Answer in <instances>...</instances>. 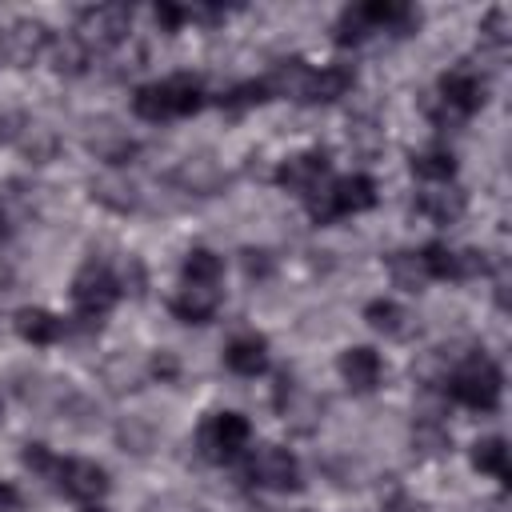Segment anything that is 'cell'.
<instances>
[{
	"instance_id": "6da1fadb",
	"label": "cell",
	"mask_w": 512,
	"mask_h": 512,
	"mask_svg": "<svg viewBox=\"0 0 512 512\" xmlns=\"http://www.w3.org/2000/svg\"><path fill=\"white\" fill-rule=\"evenodd\" d=\"M420 24V12L412 4H400V0H368V4H348L340 16H336V28H332V40L340 48L348 44H360L376 32H412Z\"/></svg>"
},
{
	"instance_id": "7a4b0ae2",
	"label": "cell",
	"mask_w": 512,
	"mask_h": 512,
	"mask_svg": "<svg viewBox=\"0 0 512 512\" xmlns=\"http://www.w3.org/2000/svg\"><path fill=\"white\" fill-rule=\"evenodd\" d=\"M204 108V84L188 72H176L168 80H152L144 88H136L132 96V112L148 124H160V120H176V116H192Z\"/></svg>"
},
{
	"instance_id": "3957f363",
	"label": "cell",
	"mask_w": 512,
	"mask_h": 512,
	"mask_svg": "<svg viewBox=\"0 0 512 512\" xmlns=\"http://www.w3.org/2000/svg\"><path fill=\"white\" fill-rule=\"evenodd\" d=\"M448 396L464 408H476V412H492L500 404V388H504V376H500V364L488 356V352H468L444 380Z\"/></svg>"
},
{
	"instance_id": "277c9868",
	"label": "cell",
	"mask_w": 512,
	"mask_h": 512,
	"mask_svg": "<svg viewBox=\"0 0 512 512\" xmlns=\"http://www.w3.org/2000/svg\"><path fill=\"white\" fill-rule=\"evenodd\" d=\"M376 204V184L372 176L364 172H352V176H332L312 200H308V216L316 224H332L340 216H356V212H368Z\"/></svg>"
},
{
	"instance_id": "5b68a950",
	"label": "cell",
	"mask_w": 512,
	"mask_h": 512,
	"mask_svg": "<svg viewBox=\"0 0 512 512\" xmlns=\"http://www.w3.org/2000/svg\"><path fill=\"white\" fill-rule=\"evenodd\" d=\"M116 300H120V276L104 260L88 256L80 264V272L72 276V308H76V316L84 324H100V316H108Z\"/></svg>"
},
{
	"instance_id": "8992f818",
	"label": "cell",
	"mask_w": 512,
	"mask_h": 512,
	"mask_svg": "<svg viewBox=\"0 0 512 512\" xmlns=\"http://www.w3.org/2000/svg\"><path fill=\"white\" fill-rule=\"evenodd\" d=\"M484 108V80L472 72V68H452L440 76L436 84V100L428 104L432 120L436 124H456V120H468L472 112Z\"/></svg>"
},
{
	"instance_id": "52a82bcc",
	"label": "cell",
	"mask_w": 512,
	"mask_h": 512,
	"mask_svg": "<svg viewBox=\"0 0 512 512\" xmlns=\"http://www.w3.org/2000/svg\"><path fill=\"white\" fill-rule=\"evenodd\" d=\"M248 436H252V424L240 412H212L196 432V448L212 464H232L248 448Z\"/></svg>"
},
{
	"instance_id": "ba28073f",
	"label": "cell",
	"mask_w": 512,
	"mask_h": 512,
	"mask_svg": "<svg viewBox=\"0 0 512 512\" xmlns=\"http://www.w3.org/2000/svg\"><path fill=\"white\" fill-rule=\"evenodd\" d=\"M128 24H132V8L128 4H92V8H80L76 36L92 52H108L120 40H128Z\"/></svg>"
},
{
	"instance_id": "9c48e42d",
	"label": "cell",
	"mask_w": 512,
	"mask_h": 512,
	"mask_svg": "<svg viewBox=\"0 0 512 512\" xmlns=\"http://www.w3.org/2000/svg\"><path fill=\"white\" fill-rule=\"evenodd\" d=\"M44 480H52L56 492H64L72 500H84V504H92L108 492V472L96 460H80V456H64V460L56 456L52 468L44 472Z\"/></svg>"
},
{
	"instance_id": "30bf717a",
	"label": "cell",
	"mask_w": 512,
	"mask_h": 512,
	"mask_svg": "<svg viewBox=\"0 0 512 512\" xmlns=\"http://www.w3.org/2000/svg\"><path fill=\"white\" fill-rule=\"evenodd\" d=\"M332 180V164H328V152L320 148H308V152H296L288 156L280 168H276V184L288 188L292 196H300L304 204Z\"/></svg>"
},
{
	"instance_id": "8fae6325",
	"label": "cell",
	"mask_w": 512,
	"mask_h": 512,
	"mask_svg": "<svg viewBox=\"0 0 512 512\" xmlns=\"http://www.w3.org/2000/svg\"><path fill=\"white\" fill-rule=\"evenodd\" d=\"M416 256H420L424 280H472V276L488 272L484 252H476V248H460L456 252L448 244H424Z\"/></svg>"
},
{
	"instance_id": "7c38bea8",
	"label": "cell",
	"mask_w": 512,
	"mask_h": 512,
	"mask_svg": "<svg viewBox=\"0 0 512 512\" xmlns=\"http://www.w3.org/2000/svg\"><path fill=\"white\" fill-rule=\"evenodd\" d=\"M52 28L44 20H12L4 32H0V60L16 64V68H28L32 60H40L48 48H52Z\"/></svg>"
},
{
	"instance_id": "4fadbf2b",
	"label": "cell",
	"mask_w": 512,
	"mask_h": 512,
	"mask_svg": "<svg viewBox=\"0 0 512 512\" xmlns=\"http://www.w3.org/2000/svg\"><path fill=\"white\" fill-rule=\"evenodd\" d=\"M248 476L260 484V488H272V492H296L300 488V460L280 448V444H264L252 452L248 460Z\"/></svg>"
},
{
	"instance_id": "5bb4252c",
	"label": "cell",
	"mask_w": 512,
	"mask_h": 512,
	"mask_svg": "<svg viewBox=\"0 0 512 512\" xmlns=\"http://www.w3.org/2000/svg\"><path fill=\"white\" fill-rule=\"evenodd\" d=\"M352 84H356V72L348 64L304 68V76L296 84V100H304V104H328V100H340Z\"/></svg>"
},
{
	"instance_id": "9a60e30c",
	"label": "cell",
	"mask_w": 512,
	"mask_h": 512,
	"mask_svg": "<svg viewBox=\"0 0 512 512\" xmlns=\"http://www.w3.org/2000/svg\"><path fill=\"white\" fill-rule=\"evenodd\" d=\"M336 368H340L344 384H348L352 392H360V396L376 392V388H380V376H384L380 352H376V348H368V344L344 348V352H340V360H336Z\"/></svg>"
},
{
	"instance_id": "2e32d148",
	"label": "cell",
	"mask_w": 512,
	"mask_h": 512,
	"mask_svg": "<svg viewBox=\"0 0 512 512\" xmlns=\"http://www.w3.org/2000/svg\"><path fill=\"white\" fill-rule=\"evenodd\" d=\"M172 316L184 324H208L220 308V284H180V292L172 296Z\"/></svg>"
},
{
	"instance_id": "e0dca14e",
	"label": "cell",
	"mask_w": 512,
	"mask_h": 512,
	"mask_svg": "<svg viewBox=\"0 0 512 512\" xmlns=\"http://www.w3.org/2000/svg\"><path fill=\"white\" fill-rule=\"evenodd\" d=\"M224 364L236 372V376H260L268 368V340L256 336V332H240L228 340L224 348Z\"/></svg>"
},
{
	"instance_id": "ac0fdd59",
	"label": "cell",
	"mask_w": 512,
	"mask_h": 512,
	"mask_svg": "<svg viewBox=\"0 0 512 512\" xmlns=\"http://www.w3.org/2000/svg\"><path fill=\"white\" fill-rule=\"evenodd\" d=\"M16 332L28 340V344H56L68 328H64V320L60 316H52L48 308H20L16 312Z\"/></svg>"
},
{
	"instance_id": "d6986e66",
	"label": "cell",
	"mask_w": 512,
	"mask_h": 512,
	"mask_svg": "<svg viewBox=\"0 0 512 512\" xmlns=\"http://www.w3.org/2000/svg\"><path fill=\"white\" fill-rule=\"evenodd\" d=\"M408 168H412V176H416V180H428V184H448V180L456 176V156H452L444 144H436V148L416 152Z\"/></svg>"
},
{
	"instance_id": "ffe728a7",
	"label": "cell",
	"mask_w": 512,
	"mask_h": 512,
	"mask_svg": "<svg viewBox=\"0 0 512 512\" xmlns=\"http://www.w3.org/2000/svg\"><path fill=\"white\" fill-rule=\"evenodd\" d=\"M464 192H456V188H448V192H420L416 196V212L420 216H428L432 224H456L460 216H464Z\"/></svg>"
},
{
	"instance_id": "44dd1931",
	"label": "cell",
	"mask_w": 512,
	"mask_h": 512,
	"mask_svg": "<svg viewBox=\"0 0 512 512\" xmlns=\"http://www.w3.org/2000/svg\"><path fill=\"white\" fill-rule=\"evenodd\" d=\"M472 468L496 476L500 484H508L512 468H508V444H504V436H484V440H476V444H472Z\"/></svg>"
},
{
	"instance_id": "7402d4cb",
	"label": "cell",
	"mask_w": 512,
	"mask_h": 512,
	"mask_svg": "<svg viewBox=\"0 0 512 512\" xmlns=\"http://www.w3.org/2000/svg\"><path fill=\"white\" fill-rule=\"evenodd\" d=\"M52 68L60 72V76H80L88 64H92V48L72 32V36H64V40H52Z\"/></svg>"
},
{
	"instance_id": "603a6c76",
	"label": "cell",
	"mask_w": 512,
	"mask_h": 512,
	"mask_svg": "<svg viewBox=\"0 0 512 512\" xmlns=\"http://www.w3.org/2000/svg\"><path fill=\"white\" fill-rule=\"evenodd\" d=\"M364 320H368L376 332H384V336H408V332H412L408 312H404L396 300H372V304L364 308Z\"/></svg>"
},
{
	"instance_id": "cb8c5ba5",
	"label": "cell",
	"mask_w": 512,
	"mask_h": 512,
	"mask_svg": "<svg viewBox=\"0 0 512 512\" xmlns=\"http://www.w3.org/2000/svg\"><path fill=\"white\" fill-rule=\"evenodd\" d=\"M180 272H184L188 284H220V276H224V260H220L212 248H188Z\"/></svg>"
},
{
	"instance_id": "d4e9b609",
	"label": "cell",
	"mask_w": 512,
	"mask_h": 512,
	"mask_svg": "<svg viewBox=\"0 0 512 512\" xmlns=\"http://www.w3.org/2000/svg\"><path fill=\"white\" fill-rule=\"evenodd\" d=\"M264 100H272V84L260 76V80H244V84L228 88V92L220 96V108H228V112H244V108L264 104Z\"/></svg>"
},
{
	"instance_id": "484cf974",
	"label": "cell",
	"mask_w": 512,
	"mask_h": 512,
	"mask_svg": "<svg viewBox=\"0 0 512 512\" xmlns=\"http://www.w3.org/2000/svg\"><path fill=\"white\" fill-rule=\"evenodd\" d=\"M384 260H388V272H392L396 288H404V292H420V288L428 284L416 252H392V256H384Z\"/></svg>"
},
{
	"instance_id": "4316f807",
	"label": "cell",
	"mask_w": 512,
	"mask_h": 512,
	"mask_svg": "<svg viewBox=\"0 0 512 512\" xmlns=\"http://www.w3.org/2000/svg\"><path fill=\"white\" fill-rule=\"evenodd\" d=\"M508 8H492L488 16H484V24H480V40L484 44H492L496 52H504L508 48Z\"/></svg>"
},
{
	"instance_id": "83f0119b",
	"label": "cell",
	"mask_w": 512,
	"mask_h": 512,
	"mask_svg": "<svg viewBox=\"0 0 512 512\" xmlns=\"http://www.w3.org/2000/svg\"><path fill=\"white\" fill-rule=\"evenodd\" d=\"M152 16H156V24H160L164 32H176L180 24H188V20H192L188 4H156V8H152Z\"/></svg>"
},
{
	"instance_id": "f1b7e54d",
	"label": "cell",
	"mask_w": 512,
	"mask_h": 512,
	"mask_svg": "<svg viewBox=\"0 0 512 512\" xmlns=\"http://www.w3.org/2000/svg\"><path fill=\"white\" fill-rule=\"evenodd\" d=\"M412 440H420L428 452H444V448H448V432L436 428V424H420V428L412 432Z\"/></svg>"
},
{
	"instance_id": "f546056e",
	"label": "cell",
	"mask_w": 512,
	"mask_h": 512,
	"mask_svg": "<svg viewBox=\"0 0 512 512\" xmlns=\"http://www.w3.org/2000/svg\"><path fill=\"white\" fill-rule=\"evenodd\" d=\"M20 492H16V484H8V480H0V512H20Z\"/></svg>"
},
{
	"instance_id": "4dcf8cb0",
	"label": "cell",
	"mask_w": 512,
	"mask_h": 512,
	"mask_svg": "<svg viewBox=\"0 0 512 512\" xmlns=\"http://www.w3.org/2000/svg\"><path fill=\"white\" fill-rule=\"evenodd\" d=\"M152 372H156V376H164V380H172V376H176V360H172L168 352H160V356L152 360Z\"/></svg>"
},
{
	"instance_id": "1f68e13d",
	"label": "cell",
	"mask_w": 512,
	"mask_h": 512,
	"mask_svg": "<svg viewBox=\"0 0 512 512\" xmlns=\"http://www.w3.org/2000/svg\"><path fill=\"white\" fill-rule=\"evenodd\" d=\"M8 236V220H4V208H0V240Z\"/></svg>"
},
{
	"instance_id": "d6a6232c",
	"label": "cell",
	"mask_w": 512,
	"mask_h": 512,
	"mask_svg": "<svg viewBox=\"0 0 512 512\" xmlns=\"http://www.w3.org/2000/svg\"><path fill=\"white\" fill-rule=\"evenodd\" d=\"M80 512H108V508H100V504H88V508H80Z\"/></svg>"
}]
</instances>
